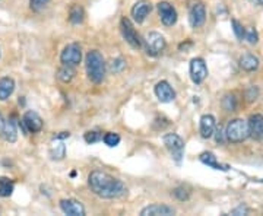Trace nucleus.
<instances>
[{
    "label": "nucleus",
    "instance_id": "f257e3e1",
    "mask_svg": "<svg viewBox=\"0 0 263 216\" xmlns=\"http://www.w3.org/2000/svg\"><path fill=\"white\" fill-rule=\"evenodd\" d=\"M88 184L92 190V193L101 199H119L124 196L127 191L123 181L98 169H95L89 174Z\"/></svg>",
    "mask_w": 263,
    "mask_h": 216
},
{
    "label": "nucleus",
    "instance_id": "f03ea898",
    "mask_svg": "<svg viewBox=\"0 0 263 216\" xmlns=\"http://www.w3.org/2000/svg\"><path fill=\"white\" fill-rule=\"evenodd\" d=\"M85 67H86V75L91 82L101 84L105 76V60L103 54L98 50H91L85 57Z\"/></svg>",
    "mask_w": 263,
    "mask_h": 216
},
{
    "label": "nucleus",
    "instance_id": "7ed1b4c3",
    "mask_svg": "<svg viewBox=\"0 0 263 216\" xmlns=\"http://www.w3.org/2000/svg\"><path fill=\"white\" fill-rule=\"evenodd\" d=\"M250 136V127L249 122H246L243 119H235L228 123L226 130L227 141L231 143H241Z\"/></svg>",
    "mask_w": 263,
    "mask_h": 216
},
{
    "label": "nucleus",
    "instance_id": "20e7f679",
    "mask_svg": "<svg viewBox=\"0 0 263 216\" xmlns=\"http://www.w3.org/2000/svg\"><path fill=\"white\" fill-rule=\"evenodd\" d=\"M162 142H164L165 148L171 153L173 160L176 161L177 164H180L181 160H183V155H184V141L176 133H168V134H165L162 138Z\"/></svg>",
    "mask_w": 263,
    "mask_h": 216
},
{
    "label": "nucleus",
    "instance_id": "39448f33",
    "mask_svg": "<svg viewBox=\"0 0 263 216\" xmlns=\"http://www.w3.org/2000/svg\"><path fill=\"white\" fill-rule=\"evenodd\" d=\"M165 38L161 35L160 32H149L145 37V48L146 54L151 57L160 56L165 48Z\"/></svg>",
    "mask_w": 263,
    "mask_h": 216
},
{
    "label": "nucleus",
    "instance_id": "423d86ee",
    "mask_svg": "<svg viewBox=\"0 0 263 216\" xmlns=\"http://www.w3.org/2000/svg\"><path fill=\"white\" fill-rule=\"evenodd\" d=\"M120 29H122L123 38L126 40V43H127L132 48L139 50V48L142 47L141 37H139V34L136 32V29H135L133 24L130 22V19L126 18V16L122 18V21H120Z\"/></svg>",
    "mask_w": 263,
    "mask_h": 216
},
{
    "label": "nucleus",
    "instance_id": "0eeeda50",
    "mask_svg": "<svg viewBox=\"0 0 263 216\" xmlns=\"http://www.w3.org/2000/svg\"><path fill=\"white\" fill-rule=\"evenodd\" d=\"M81 60H82V48L78 43L67 44L60 54V62L67 66H76L81 63Z\"/></svg>",
    "mask_w": 263,
    "mask_h": 216
},
{
    "label": "nucleus",
    "instance_id": "6e6552de",
    "mask_svg": "<svg viewBox=\"0 0 263 216\" xmlns=\"http://www.w3.org/2000/svg\"><path fill=\"white\" fill-rule=\"evenodd\" d=\"M206 21V9H205V5L196 2L190 6L189 10V22L193 28H200Z\"/></svg>",
    "mask_w": 263,
    "mask_h": 216
},
{
    "label": "nucleus",
    "instance_id": "1a4fd4ad",
    "mask_svg": "<svg viewBox=\"0 0 263 216\" xmlns=\"http://www.w3.org/2000/svg\"><path fill=\"white\" fill-rule=\"evenodd\" d=\"M208 76V67L203 58L196 57L190 62V77L196 85H200Z\"/></svg>",
    "mask_w": 263,
    "mask_h": 216
},
{
    "label": "nucleus",
    "instance_id": "9d476101",
    "mask_svg": "<svg viewBox=\"0 0 263 216\" xmlns=\"http://www.w3.org/2000/svg\"><path fill=\"white\" fill-rule=\"evenodd\" d=\"M157 8H158L161 22L165 27H173L177 22V12H176L174 6L171 3H168V2H160L157 5Z\"/></svg>",
    "mask_w": 263,
    "mask_h": 216
},
{
    "label": "nucleus",
    "instance_id": "9b49d317",
    "mask_svg": "<svg viewBox=\"0 0 263 216\" xmlns=\"http://www.w3.org/2000/svg\"><path fill=\"white\" fill-rule=\"evenodd\" d=\"M43 124H44L43 119L35 111H27V113L24 114V117H22V126H24V129L31 133L41 132Z\"/></svg>",
    "mask_w": 263,
    "mask_h": 216
},
{
    "label": "nucleus",
    "instance_id": "f8f14e48",
    "mask_svg": "<svg viewBox=\"0 0 263 216\" xmlns=\"http://www.w3.org/2000/svg\"><path fill=\"white\" fill-rule=\"evenodd\" d=\"M151 10H152V3L149 0H139L132 8V16L135 19V22L142 24L151 13Z\"/></svg>",
    "mask_w": 263,
    "mask_h": 216
},
{
    "label": "nucleus",
    "instance_id": "ddd939ff",
    "mask_svg": "<svg viewBox=\"0 0 263 216\" xmlns=\"http://www.w3.org/2000/svg\"><path fill=\"white\" fill-rule=\"evenodd\" d=\"M60 209L63 210V213L69 216L85 215V207L82 206L81 202H78L75 199H63V200H60Z\"/></svg>",
    "mask_w": 263,
    "mask_h": 216
},
{
    "label": "nucleus",
    "instance_id": "4468645a",
    "mask_svg": "<svg viewBox=\"0 0 263 216\" xmlns=\"http://www.w3.org/2000/svg\"><path fill=\"white\" fill-rule=\"evenodd\" d=\"M155 95L161 103H171L176 98V92L167 81H161L155 85Z\"/></svg>",
    "mask_w": 263,
    "mask_h": 216
},
{
    "label": "nucleus",
    "instance_id": "2eb2a0df",
    "mask_svg": "<svg viewBox=\"0 0 263 216\" xmlns=\"http://www.w3.org/2000/svg\"><path fill=\"white\" fill-rule=\"evenodd\" d=\"M174 213H176V210L173 207L167 206V205H160V203L143 207L141 210L142 216H171Z\"/></svg>",
    "mask_w": 263,
    "mask_h": 216
},
{
    "label": "nucleus",
    "instance_id": "dca6fc26",
    "mask_svg": "<svg viewBox=\"0 0 263 216\" xmlns=\"http://www.w3.org/2000/svg\"><path fill=\"white\" fill-rule=\"evenodd\" d=\"M249 127H250V136L256 141L263 139V115L262 114H253L249 119Z\"/></svg>",
    "mask_w": 263,
    "mask_h": 216
},
{
    "label": "nucleus",
    "instance_id": "f3484780",
    "mask_svg": "<svg viewBox=\"0 0 263 216\" xmlns=\"http://www.w3.org/2000/svg\"><path fill=\"white\" fill-rule=\"evenodd\" d=\"M215 133V117L211 114H205L200 119V134L202 138L209 139Z\"/></svg>",
    "mask_w": 263,
    "mask_h": 216
},
{
    "label": "nucleus",
    "instance_id": "a211bd4d",
    "mask_svg": "<svg viewBox=\"0 0 263 216\" xmlns=\"http://www.w3.org/2000/svg\"><path fill=\"white\" fill-rule=\"evenodd\" d=\"M199 160L202 161L205 165H208V167H211V168L214 169H221V171H228V169H230V167L226 165V164H219V162L216 161V156L212 152H203V153L199 156Z\"/></svg>",
    "mask_w": 263,
    "mask_h": 216
},
{
    "label": "nucleus",
    "instance_id": "6ab92c4d",
    "mask_svg": "<svg viewBox=\"0 0 263 216\" xmlns=\"http://www.w3.org/2000/svg\"><path fill=\"white\" fill-rule=\"evenodd\" d=\"M238 63H240V67L246 70V72H254V70H257V67H259V58L253 54H243V56L240 57V60H238Z\"/></svg>",
    "mask_w": 263,
    "mask_h": 216
},
{
    "label": "nucleus",
    "instance_id": "aec40b11",
    "mask_svg": "<svg viewBox=\"0 0 263 216\" xmlns=\"http://www.w3.org/2000/svg\"><path fill=\"white\" fill-rule=\"evenodd\" d=\"M15 82L12 77H2L0 79V101H6L13 94Z\"/></svg>",
    "mask_w": 263,
    "mask_h": 216
},
{
    "label": "nucleus",
    "instance_id": "412c9836",
    "mask_svg": "<svg viewBox=\"0 0 263 216\" xmlns=\"http://www.w3.org/2000/svg\"><path fill=\"white\" fill-rule=\"evenodd\" d=\"M85 19V10L82 6L79 5H73L70 10H69V21L73 24V25H79L82 24Z\"/></svg>",
    "mask_w": 263,
    "mask_h": 216
},
{
    "label": "nucleus",
    "instance_id": "4be33fe9",
    "mask_svg": "<svg viewBox=\"0 0 263 216\" xmlns=\"http://www.w3.org/2000/svg\"><path fill=\"white\" fill-rule=\"evenodd\" d=\"M75 75L76 72L75 69H73V66L63 65V66L57 70V77H59V81H62L63 84H69V82L75 77Z\"/></svg>",
    "mask_w": 263,
    "mask_h": 216
},
{
    "label": "nucleus",
    "instance_id": "5701e85b",
    "mask_svg": "<svg viewBox=\"0 0 263 216\" xmlns=\"http://www.w3.org/2000/svg\"><path fill=\"white\" fill-rule=\"evenodd\" d=\"M2 138L5 139L6 142H9V143H15L16 142V138H18V132H16V126H15V123L13 120H8L6 123V127H5V132L2 134Z\"/></svg>",
    "mask_w": 263,
    "mask_h": 216
},
{
    "label": "nucleus",
    "instance_id": "b1692460",
    "mask_svg": "<svg viewBox=\"0 0 263 216\" xmlns=\"http://www.w3.org/2000/svg\"><path fill=\"white\" fill-rule=\"evenodd\" d=\"M15 184L8 177H0V198H9L13 193Z\"/></svg>",
    "mask_w": 263,
    "mask_h": 216
},
{
    "label": "nucleus",
    "instance_id": "393cba45",
    "mask_svg": "<svg viewBox=\"0 0 263 216\" xmlns=\"http://www.w3.org/2000/svg\"><path fill=\"white\" fill-rule=\"evenodd\" d=\"M66 155V146L63 145V142H57L54 143L51 148H50V156H51V160H56L60 161L65 158Z\"/></svg>",
    "mask_w": 263,
    "mask_h": 216
},
{
    "label": "nucleus",
    "instance_id": "a878e982",
    "mask_svg": "<svg viewBox=\"0 0 263 216\" xmlns=\"http://www.w3.org/2000/svg\"><path fill=\"white\" fill-rule=\"evenodd\" d=\"M222 108L226 111H235L237 110V98L234 94H227L222 98Z\"/></svg>",
    "mask_w": 263,
    "mask_h": 216
},
{
    "label": "nucleus",
    "instance_id": "bb28decb",
    "mask_svg": "<svg viewBox=\"0 0 263 216\" xmlns=\"http://www.w3.org/2000/svg\"><path fill=\"white\" fill-rule=\"evenodd\" d=\"M104 143L107 145V146H110V148H114V146H117L119 143H120V136L117 134V133L113 132H108L104 134L103 138Z\"/></svg>",
    "mask_w": 263,
    "mask_h": 216
},
{
    "label": "nucleus",
    "instance_id": "cd10ccee",
    "mask_svg": "<svg viewBox=\"0 0 263 216\" xmlns=\"http://www.w3.org/2000/svg\"><path fill=\"white\" fill-rule=\"evenodd\" d=\"M124 67H126V60L122 57H117V58L111 60V63H110V72L111 73H120Z\"/></svg>",
    "mask_w": 263,
    "mask_h": 216
},
{
    "label": "nucleus",
    "instance_id": "c85d7f7f",
    "mask_svg": "<svg viewBox=\"0 0 263 216\" xmlns=\"http://www.w3.org/2000/svg\"><path fill=\"white\" fill-rule=\"evenodd\" d=\"M103 133L101 132H97V130H89V132L85 133L84 139L86 143H89V145H92V143H97V142L103 141Z\"/></svg>",
    "mask_w": 263,
    "mask_h": 216
},
{
    "label": "nucleus",
    "instance_id": "c756f323",
    "mask_svg": "<svg viewBox=\"0 0 263 216\" xmlns=\"http://www.w3.org/2000/svg\"><path fill=\"white\" fill-rule=\"evenodd\" d=\"M231 27H233L235 37L238 38L240 41H243V38H245L246 35V29L243 28V25H241L237 19H233V21H231Z\"/></svg>",
    "mask_w": 263,
    "mask_h": 216
},
{
    "label": "nucleus",
    "instance_id": "7c9ffc66",
    "mask_svg": "<svg viewBox=\"0 0 263 216\" xmlns=\"http://www.w3.org/2000/svg\"><path fill=\"white\" fill-rule=\"evenodd\" d=\"M173 194L179 199L180 202H184V200H187L190 198V191L186 187H177L173 191Z\"/></svg>",
    "mask_w": 263,
    "mask_h": 216
},
{
    "label": "nucleus",
    "instance_id": "2f4dec72",
    "mask_svg": "<svg viewBox=\"0 0 263 216\" xmlns=\"http://www.w3.org/2000/svg\"><path fill=\"white\" fill-rule=\"evenodd\" d=\"M48 2L50 0H29V6L34 12H40V10L44 9L47 6Z\"/></svg>",
    "mask_w": 263,
    "mask_h": 216
},
{
    "label": "nucleus",
    "instance_id": "473e14b6",
    "mask_svg": "<svg viewBox=\"0 0 263 216\" xmlns=\"http://www.w3.org/2000/svg\"><path fill=\"white\" fill-rule=\"evenodd\" d=\"M245 38L247 40L249 44H256V43L259 41V35H257V32H256V29L254 28L247 29V31H246Z\"/></svg>",
    "mask_w": 263,
    "mask_h": 216
},
{
    "label": "nucleus",
    "instance_id": "72a5a7b5",
    "mask_svg": "<svg viewBox=\"0 0 263 216\" xmlns=\"http://www.w3.org/2000/svg\"><path fill=\"white\" fill-rule=\"evenodd\" d=\"M215 139L218 143H224V133H222V129H221V127H218V129H216Z\"/></svg>",
    "mask_w": 263,
    "mask_h": 216
},
{
    "label": "nucleus",
    "instance_id": "f704fd0d",
    "mask_svg": "<svg viewBox=\"0 0 263 216\" xmlns=\"http://www.w3.org/2000/svg\"><path fill=\"white\" fill-rule=\"evenodd\" d=\"M247 212H249V210H247V207L240 206V207H237V209H234L231 213H233V215H246Z\"/></svg>",
    "mask_w": 263,
    "mask_h": 216
},
{
    "label": "nucleus",
    "instance_id": "c9c22d12",
    "mask_svg": "<svg viewBox=\"0 0 263 216\" xmlns=\"http://www.w3.org/2000/svg\"><path fill=\"white\" fill-rule=\"evenodd\" d=\"M256 96H257V89L254 86H252V94H250V91H247V100L253 101V100H256Z\"/></svg>",
    "mask_w": 263,
    "mask_h": 216
},
{
    "label": "nucleus",
    "instance_id": "e433bc0d",
    "mask_svg": "<svg viewBox=\"0 0 263 216\" xmlns=\"http://www.w3.org/2000/svg\"><path fill=\"white\" fill-rule=\"evenodd\" d=\"M6 123H8V120L0 114V136L3 134V132H5V127H6Z\"/></svg>",
    "mask_w": 263,
    "mask_h": 216
},
{
    "label": "nucleus",
    "instance_id": "4c0bfd02",
    "mask_svg": "<svg viewBox=\"0 0 263 216\" xmlns=\"http://www.w3.org/2000/svg\"><path fill=\"white\" fill-rule=\"evenodd\" d=\"M67 138H70V133L69 132H60L59 134L54 136V139H56V141H62V139H67Z\"/></svg>",
    "mask_w": 263,
    "mask_h": 216
},
{
    "label": "nucleus",
    "instance_id": "58836bf2",
    "mask_svg": "<svg viewBox=\"0 0 263 216\" xmlns=\"http://www.w3.org/2000/svg\"><path fill=\"white\" fill-rule=\"evenodd\" d=\"M192 46H193V43H192V41H186V43H181V44L179 46V48L180 50H187V48L192 47Z\"/></svg>",
    "mask_w": 263,
    "mask_h": 216
},
{
    "label": "nucleus",
    "instance_id": "ea45409f",
    "mask_svg": "<svg viewBox=\"0 0 263 216\" xmlns=\"http://www.w3.org/2000/svg\"><path fill=\"white\" fill-rule=\"evenodd\" d=\"M253 5H259V6H263V0H250Z\"/></svg>",
    "mask_w": 263,
    "mask_h": 216
}]
</instances>
